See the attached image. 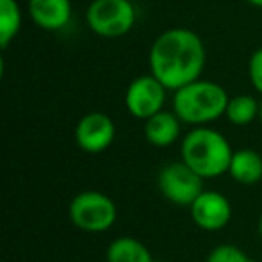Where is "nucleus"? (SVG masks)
Wrapping results in <instances>:
<instances>
[{
    "mask_svg": "<svg viewBox=\"0 0 262 262\" xmlns=\"http://www.w3.org/2000/svg\"><path fill=\"white\" fill-rule=\"evenodd\" d=\"M69 219L76 228L88 233L110 230L117 221V205L99 190H83L69 205Z\"/></svg>",
    "mask_w": 262,
    "mask_h": 262,
    "instance_id": "4",
    "label": "nucleus"
},
{
    "mask_svg": "<svg viewBox=\"0 0 262 262\" xmlns=\"http://www.w3.org/2000/svg\"><path fill=\"white\" fill-rule=\"evenodd\" d=\"M258 119H260V122H262V101H260V113H258Z\"/></svg>",
    "mask_w": 262,
    "mask_h": 262,
    "instance_id": "20",
    "label": "nucleus"
},
{
    "mask_svg": "<svg viewBox=\"0 0 262 262\" xmlns=\"http://www.w3.org/2000/svg\"><path fill=\"white\" fill-rule=\"evenodd\" d=\"M228 101V94L221 84L200 77L174 92L172 112L183 124L194 127L208 126L225 115Z\"/></svg>",
    "mask_w": 262,
    "mask_h": 262,
    "instance_id": "3",
    "label": "nucleus"
},
{
    "mask_svg": "<svg viewBox=\"0 0 262 262\" xmlns=\"http://www.w3.org/2000/svg\"><path fill=\"white\" fill-rule=\"evenodd\" d=\"M182 160L203 178L228 172L233 149L226 137L208 126H198L182 140Z\"/></svg>",
    "mask_w": 262,
    "mask_h": 262,
    "instance_id": "2",
    "label": "nucleus"
},
{
    "mask_svg": "<svg viewBox=\"0 0 262 262\" xmlns=\"http://www.w3.org/2000/svg\"><path fill=\"white\" fill-rule=\"evenodd\" d=\"M248 4L255 6V8H262V0H246Z\"/></svg>",
    "mask_w": 262,
    "mask_h": 262,
    "instance_id": "18",
    "label": "nucleus"
},
{
    "mask_svg": "<svg viewBox=\"0 0 262 262\" xmlns=\"http://www.w3.org/2000/svg\"><path fill=\"white\" fill-rule=\"evenodd\" d=\"M137 22V11L131 0H92L86 9V24L97 36L120 38Z\"/></svg>",
    "mask_w": 262,
    "mask_h": 262,
    "instance_id": "5",
    "label": "nucleus"
},
{
    "mask_svg": "<svg viewBox=\"0 0 262 262\" xmlns=\"http://www.w3.org/2000/svg\"><path fill=\"white\" fill-rule=\"evenodd\" d=\"M248 74H250L253 88L262 95V49H257L251 54L250 63H248Z\"/></svg>",
    "mask_w": 262,
    "mask_h": 262,
    "instance_id": "17",
    "label": "nucleus"
},
{
    "mask_svg": "<svg viewBox=\"0 0 262 262\" xmlns=\"http://www.w3.org/2000/svg\"><path fill=\"white\" fill-rule=\"evenodd\" d=\"M258 113H260V102L253 95L241 94L230 97L225 115L233 126H248L257 120Z\"/></svg>",
    "mask_w": 262,
    "mask_h": 262,
    "instance_id": "14",
    "label": "nucleus"
},
{
    "mask_svg": "<svg viewBox=\"0 0 262 262\" xmlns=\"http://www.w3.org/2000/svg\"><path fill=\"white\" fill-rule=\"evenodd\" d=\"M228 174L241 185H255L262 180V157L250 147L233 151Z\"/></svg>",
    "mask_w": 262,
    "mask_h": 262,
    "instance_id": "12",
    "label": "nucleus"
},
{
    "mask_svg": "<svg viewBox=\"0 0 262 262\" xmlns=\"http://www.w3.org/2000/svg\"><path fill=\"white\" fill-rule=\"evenodd\" d=\"M189 208L194 225L205 232L223 230L232 219V205L228 198L215 190H203Z\"/></svg>",
    "mask_w": 262,
    "mask_h": 262,
    "instance_id": "9",
    "label": "nucleus"
},
{
    "mask_svg": "<svg viewBox=\"0 0 262 262\" xmlns=\"http://www.w3.org/2000/svg\"><path fill=\"white\" fill-rule=\"evenodd\" d=\"M22 27V11L16 0H0V47L8 49Z\"/></svg>",
    "mask_w": 262,
    "mask_h": 262,
    "instance_id": "15",
    "label": "nucleus"
},
{
    "mask_svg": "<svg viewBox=\"0 0 262 262\" xmlns=\"http://www.w3.org/2000/svg\"><path fill=\"white\" fill-rule=\"evenodd\" d=\"M29 15L38 27L45 31H59L70 22V0H29Z\"/></svg>",
    "mask_w": 262,
    "mask_h": 262,
    "instance_id": "10",
    "label": "nucleus"
},
{
    "mask_svg": "<svg viewBox=\"0 0 262 262\" xmlns=\"http://www.w3.org/2000/svg\"><path fill=\"white\" fill-rule=\"evenodd\" d=\"M180 133H182V120L174 112L162 110L144 120V135L147 142L155 147L172 146L180 139Z\"/></svg>",
    "mask_w": 262,
    "mask_h": 262,
    "instance_id": "11",
    "label": "nucleus"
},
{
    "mask_svg": "<svg viewBox=\"0 0 262 262\" xmlns=\"http://www.w3.org/2000/svg\"><path fill=\"white\" fill-rule=\"evenodd\" d=\"M153 262H162V260H153Z\"/></svg>",
    "mask_w": 262,
    "mask_h": 262,
    "instance_id": "21",
    "label": "nucleus"
},
{
    "mask_svg": "<svg viewBox=\"0 0 262 262\" xmlns=\"http://www.w3.org/2000/svg\"><path fill=\"white\" fill-rule=\"evenodd\" d=\"M258 233H260V239H262V214H260V219H258Z\"/></svg>",
    "mask_w": 262,
    "mask_h": 262,
    "instance_id": "19",
    "label": "nucleus"
},
{
    "mask_svg": "<svg viewBox=\"0 0 262 262\" xmlns=\"http://www.w3.org/2000/svg\"><path fill=\"white\" fill-rule=\"evenodd\" d=\"M203 176H200L183 160L171 162L158 172V190L162 196L178 207H190L203 192Z\"/></svg>",
    "mask_w": 262,
    "mask_h": 262,
    "instance_id": "6",
    "label": "nucleus"
},
{
    "mask_svg": "<svg viewBox=\"0 0 262 262\" xmlns=\"http://www.w3.org/2000/svg\"><path fill=\"white\" fill-rule=\"evenodd\" d=\"M115 135L117 127L113 119L101 112L86 113L76 126V144L88 155L104 153L113 144Z\"/></svg>",
    "mask_w": 262,
    "mask_h": 262,
    "instance_id": "8",
    "label": "nucleus"
},
{
    "mask_svg": "<svg viewBox=\"0 0 262 262\" xmlns=\"http://www.w3.org/2000/svg\"><path fill=\"white\" fill-rule=\"evenodd\" d=\"M205 61L207 51L203 40L185 27L164 31L149 49L151 74L172 92L200 79Z\"/></svg>",
    "mask_w": 262,
    "mask_h": 262,
    "instance_id": "1",
    "label": "nucleus"
},
{
    "mask_svg": "<svg viewBox=\"0 0 262 262\" xmlns=\"http://www.w3.org/2000/svg\"><path fill=\"white\" fill-rule=\"evenodd\" d=\"M165 95H167V88L153 74H146V76L135 77L129 83L124 95V104L135 119L147 120L155 113L164 110Z\"/></svg>",
    "mask_w": 262,
    "mask_h": 262,
    "instance_id": "7",
    "label": "nucleus"
},
{
    "mask_svg": "<svg viewBox=\"0 0 262 262\" xmlns=\"http://www.w3.org/2000/svg\"><path fill=\"white\" fill-rule=\"evenodd\" d=\"M207 262H253L251 257L235 244H219L212 248Z\"/></svg>",
    "mask_w": 262,
    "mask_h": 262,
    "instance_id": "16",
    "label": "nucleus"
},
{
    "mask_svg": "<svg viewBox=\"0 0 262 262\" xmlns=\"http://www.w3.org/2000/svg\"><path fill=\"white\" fill-rule=\"evenodd\" d=\"M149 248L135 237H117L106 250V262H153Z\"/></svg>",
    "mask_w": 262,
    "mask_h": 262,
    "instance_id": "13",
    "label": "nucleus"
}]
</instances>
